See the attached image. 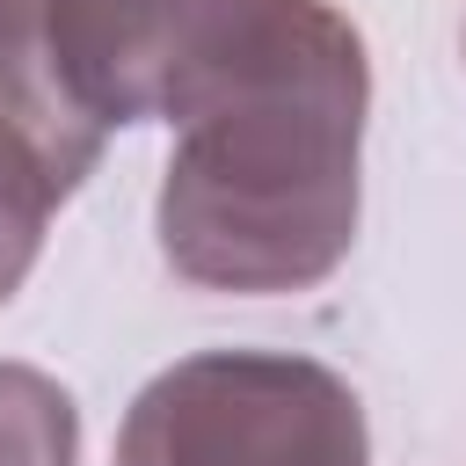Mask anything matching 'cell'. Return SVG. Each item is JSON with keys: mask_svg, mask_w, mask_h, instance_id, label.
<instances>
[{"mask_svg": "<svg viewBox=\"0 0 466 466\" xmlns=\"http://www.w3.org/2000/svg\"><path fill=\"white\" fill-rule=\"evenodd\" d=\"M116 466H371L364 400L291 350H197L138 386Z\"/></svg>", "mask_w": 466, "mask_h": 466, "instance_id": "7a4b0ae2", "label": "cell"}, {"mask_svg": "<svg viewBox=\"0 0 466 466\" xmlns=\"http://www.w3.org/2000/svg\"><path fill=\"white\" fill-rule=\"evenodd\" d=\"M73 197V182L15 131L0 124V306L22 291V277L36 269L44 255V233H51V211Z\"/></svg>", "mask_w": 466, "mask_h": 466, "instance_id": "277c9868", "label": "cell"}, {"mask_svg": "<svg viewBox=\"0 0 466 466\" xmlns=\"http://www.w3.org/2000/svg\"><path fill=\"white\" fill-rule=\"evenodd\" d=\"M0 466H80L73 393L51 371L7 357H0Z\"/></svg>", "mask_w": 466, "mask_h": 466, "instance_id": "5b68a950", "label": "cell"}, {"mask_svg": "<svg viewBox=\"0 0 466 466\" xmlns=\"http://www.w3.org/2000/svg\"><path fill=\"white\" fill-rule=\"evenodd\" d=\"M364 36L328 0H284L262 36L175 116L160 255L197 291H313L357 248L364 204Z\"/></svg>", "mask_w": 466, "mask_h": 466, "instance_id": "6da1fadb", "label": "cell"}, {"mask_svg": "<svg viewBox=\"0 0 466 466\" xmlns=\"http://www.w3.org/2000/svg\"><path fill=\"white\" fill-rule=\"evenodd\" d=\"M284 0H51V58L95 131L175 124Z\"/></svg>", "mask_w": 466, "mask_h": 466, "instance_id": "3957f363", "label": "cell"}]
</instances>
